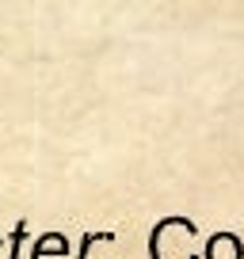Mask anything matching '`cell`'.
<instances>
[{
	"label": "cell",
	"mask_w": 244,
	"mask_h": 259,
	"mask_svg": "<svg viewBox=\"0 0 244 259\" xmlns=\"http://www.w3.org/2000/svg\"><path fill=\"white\" fill-rule=\"evenodd\" d=\"M206 259H240V244H236V236L221 233L210 240V248H206Z\"/></svg>",
	"instance_id": "6da1fadb"
}]
</instances>
